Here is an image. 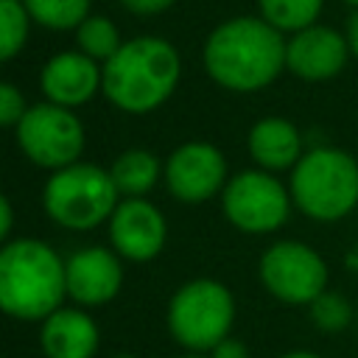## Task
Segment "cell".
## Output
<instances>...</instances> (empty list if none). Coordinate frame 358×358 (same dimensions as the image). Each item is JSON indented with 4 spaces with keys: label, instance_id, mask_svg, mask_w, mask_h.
Instances as JSON below:
<instances>
[{
    "label": "cell",
    "instance_id": "6da1fadb",
    "mask_svg": "<svg viewBox=\"0 0 358 358\" xmlns=\"http://www.w3.org/2000/svg\"><path fill=\"white\" fill-rule=\"evenodd\" d=\"M204 67L229 92H257L285 70V36L263 17H232L207 36Z\"/></svg>",
    "mask_w": 358,
    "mask_h": 358
},
{
    "label": "cell",
    "instance_id": "7a4b0ae2",
    "mask_svg": "<svg viewBox=\"0 0 358 358\" xmlns=\"http://www.w3.org/2000/svg\"><path fill=\"white\" fill-rule=\"evenodd\" d=\"M182 76L179 53L159 36H137L123 42L101 67L103 95L123 112L145 115L162 106Z\"/></svg>",
    "mask_w": 358,
    "mask_h": 358
},
{
    "label": "cell",
    "instance_id": "3957f363",
    "mask_svg": "<svg viewBox=\"0 0 358 358\" xmlns=\"http://www.w3.org/2000/svg\"><path fill=\"white\" fill-rule=\"evenodd\" d=\"M67 296L64 260L36 238L8 241L0 249V310L42 322Z\"/></svg>",
    "mask_w": 358,
    "mask_h": 358
},
{
    "label": "cell",
    "instance_id": "277c9868",
    "mask_svg": "<svg viewBox=\"0 0 358 358\" xmlns=\"http://www.w3.org/2000/svg\"><path fill=\"white\" fill-rule=\"evenodd\" d=\"M288 190L310 221H341L358 207V159L330 145L308 148L291 168Z\"/></svg>",
    "mask_w": 358,
    "mask_h": 358
},
{
    "label": "cell",
    "instance_id": "5b68a950",
    "mask_svg": "<svg viewBox=\"0 0 358 358\" xmlns=\"http://www.w3.org/2000/svg\"><path fill=\"white\" fill-rule=\"evenodd\" d=\"M117 187L106 168L92 162H73L50 173L42 204L45 213L64 229H92L117 207Z\"/></svg>",
    "mask_w": 358,
    "mask_h": 358
},
{
    "label": "cell",
    "instance_id": "8992f818",
    "mask_svg": "<svg viewBox=\"0 0 358 358\" xmlns=\"http://www.w3.org/2000/svg\"><path fill=\"white\" fill-rule=\"evenodd\" d=\"M235 322L232 291L210 277L185 282L168 302V330L190 352L213 350Z\"/></svg>",
    "mask_w": 358,
    "mask_h": 358
},
{
    "label": "cell",
    "instance_id": "52a82bcc",
    "mask_svg": "<svg viewBox=\"0 0 358 358\" xmlns=\"http://www.w3.org/2000/svg\"><path fill=\"white\" fill-rule=\"evenodd\" d=\"M221 207L227 221L249 235H266L280 229L294 207L291 190L263 168L235 173L221 190Z\"/></svg>",
    "mask_w": 358,
    "mask_h": 358
},
{
    "label": "cell",
    "instance_id": "ba28073f",
    "mask_svg": "<svg viewBox=\"0 0 358 358\" xmlns=\"http://www.w3.org/2000/svg\"><path fill=\"white\" fill-rule=\"evenodd\" d=\"M257 277L277 302L310 305L327 288L330 271L313 246L302 241H277L260 255Z\"/></svg>",
    "mask_w": 358,
    "mask_h": 358
},
{
    "label": "cell",
    "instance_id": "9c48e42d",
    "mask_svg": "<svg viewBox=\"0 0 358 358\" xmlns=\"http://www.w3.org/2000/svg\"><path fill=\"white\" fill-rule=\"evenodd\" d=\"M14 129L22 154L39 168L59 171L73 165L84 148V126L76 112L50 101L28 106Z\"/></svg>",
    "mask_w": 358,
    "mask_h": 358
},
{
    "label": "cell",
    "instance_id": "30bf717a",
    "mask_svg": "<svg viewBox=\"0 0 358 358\" xmlns=\"http://www.w3.org/2000/svg\"><path fill=\"white\" fill-rule=\"evenodd\" d=\"M165 182L171 196H176L179 201H207L227 185V159L213 143H182L165 162Z\"/></svg>",
    "mask_w": 358,
    "mask_h": 358
},
{
    "label": "cell",
    "instance_id": "8fae6325",
    "mask_svg": "<svg viewBox=\"0 0 358 358\" xmlns=\"http://www.w3.org/2000/svg\"><path fill=\"white\" fill-rule=\"evenodd\" d=\"M350 59L344 31L333 25H308L285 39V70L308 84L336 78Z\"/></svg>",
    "mask_w": 358,
    "mask_h": 358
},
{
    "label": "cell",
    "instance_id": "7c38bea8",
    "mask_svg": "<svg viewBox=\"0 0 358 358\" xmlns=\"http://www.w3.org/2000/svg\"><path fill=\"white\" fill-rule=\"evenodd\" d=\"M165 235H168V224L162 213L143 196H131L120 201L109 215V238L115 252L134 263H145L157 257L165 246Z\"/></svg>",
    "mask_w": 358,
    "mask_h": 358
},
{
    "label": "cell",
    "instance_id": "4fadbf2b",
    "mask_svg": "<svg viewBox=\"0 0 358 358\" xmlns=\"http://www.w3.org/2000/svg\"><path fill=\"white\" fill-rule=\"evenodd\" d=\"M64 280L67 296L73 302L84 308H98L117 296L123 285V268L115 252L103 246H84L64 260Z\"/></svg>",
    "mask_w": 358,
    "mask_h": 358
},
{
    "label": "cell",
    "instance_id": "5bb4252c",
    "mask_svg": "<svg viewBox=\"0 0 358 358\" xmlns=\"http://www.w3.org/2000/svg\"><path fill=\"white\" fill-rule=\"evenodd\" d=\"M39 87L50 103L76 109L101 90V67L81 50H64L42 67Z\"/></svg>",
    "mask_w": 358,
    "mask_h": 358
},
{
    "label": "cell",
    "instance_id": "9a60e30c",
    "mask_svg": "<svg viewBox=\"0 0 358 358\" xmlns=\"http://www.w3.org/2000/svg\"><path fill=\"white\" fill-rule=\"evenodd\" d=\"M246 148H249L252 162L271 173L291 171L299 162V157L305 154L302 131L296 129V123H291L288 117H280V115L260 117L249 129Z\"/></svg>",
    "mask_w": 358,
    "mask_h": 358
},
{
    "label": "cell",
    "instance_id": "2e32d148",
    "mask_svg": "<svg viewBox=\"0 0 358 358\" xmlns=\"http://www.w3.org/2000/svg\"><path fill=\"white\" fill-rule=\"evenodd\" d=\"M98 327L78 308H56L42 319L39 344L48 358H92L98 350Z\"/></svg>",
    "mask_w": 358,
    "mask_h": 358
},
{
    "label": "cell",
    "instance_id": "e0dca14e",
    "mask_svg": "<svg viewBox=\"0 0 358 358\" xmlns=\"http://www.w3.org/2000/svg\"><path fill=\"white\" fill-rule=\"evenodd\" d=\"M159 171H162V165H159V159L151 151H145V148H129V151H123L115 159V165H112L109 173L115 179L117 193H123L126 199H131V196H145L157 185Z\"/></svg>",
    "mask_w": 358,
    "mask_h": 358
},
{
    "label": "cell",
    "instance_id": "ac0fdd59",
    "mask_svg": "<svg viewBox=\"0 0 358 358\" xmlns=\"http://www.w3.org/2000/svg\"><path fill=\"white\" fill-rule=\"evenodd\" d=\"M324 0H257L260 17L282 34H296L313 25L322 14Z\"/></svg>",
    "mask_w": 358,
    "mask_h": 358
},
{
    "label": "cell",
    "instance_id": "d6986e66",
    "mask_svg": "<svg viewBox=\"0 0 358 358\" xmlns=\"http://www.w3.org/2000/svg\"><path fill=\"white\" fill-rule=\"evenodd\" d=\"M22 3L34 22L53 31H67V28H78L90 17L92 0H22Z\"/></svg>",
    "mask_w": 358,
    "mask_h": 358
},
{
    "label": "cell",
    "instance_id": "ffe728a7",
    "mask_svg": "<svg viewBox=\"0 0 358 358\" xmlns=\"http://www.w3.org/2000/svg\"><path fill=\"white\" fill-rule=\"evenodd\" d=\"M76 42H78V50L87 53L90 59L95 62H106L109 56L117 53V48L123 45L120 42V34H117V25L106 17H95L90 14L78 28H76Z\"/></svg>",
    "mask_w": 358,
    "mask_h": 358
},
{
    "label": "cell",
    "instance_id": "44dd1931",
    "mask_svg": "<svg viewBox=\"0 0 358 358\" xmlns=\"http://www.w3.org/2000/svg\"><path fill=\"white\" fill-rule=\"evenodd\" d=\"M28 8L22 0H0V64L11 62L28 42Z\"/></svg>",
    "mask_w": 358,
    "mask_h": 358
},
{
    "label": "cell",
    "instance_id": "7402d4cb",
    "mask_svg": "<svg viewBox=\"0 0 358 358\" xmlns=\"http://www.w3.org/2000/svg\"><path fill=\"white\" fill-rule=\"evenodd\" d=\"M308 310H310V322L316 324V330H322V333H341V330H347V324L352 322V305L347 302V296L344 294H338V291H322L310 305H308Z\"/></svg>",
    "mask_w": 358,
    "mask_h": 358
},
{
    "label": "cell",
    "instance_id": "603a6c76",
    "mask_svg": "<svg viewBox=\"0 0 358 358\" xmlns=\"http://www.w3.org/2000/svg\"><path fill=\"white\" fill-rule=\"evenodd\" d=\"M28 103L22 98V92L8 84V81H0V129H8V126H17L25 115Z\"/></svg>",
    "mask_w": 358,
    "mask_h": 358
},
{
    "label": "cell",
    "instance_id": "cb8c5ba5",
    "mask_svg": "<svg viewBox=\"0 0 358 358\" xmlns=\"http://www.w3.org/2000/svg\"><path fill=\"white\" fill-rule=\"evenodd\" d=\"M126 11L131 14H140V17H151V14H162L168 11L176 0H120Z\"/></svg>",
    "mask_w": 358,
    "mask_h": 358
},
{
    "label": "cell",
    "instance_id": "d4e9b609",
    "mask_svg": "<svg viewBox=\"0 0 358 358\" xmlns=\"http://www.w3.org/2000/svg\"><path fill=\"white\" fill-rule=\"evenodd\" d=\"M210 358H249V350H246L243 341L227 336V338H221V341L210 350Z\"/></svg>",
    "mask_w": 358,
    "mask_h": 358
},
{
    "label": "cell",
    "instance_id": "484cf974",
    "mask_svg": "<svg viewBox=\"0 0 358 358\" xmlns=\"http://www.w3.org/2000/svg\"><path fill=\"white\" fill-rule=\"evenodd\" d=\"M344 39H347L350 56L358 59V8H352V14H350L347 22H344Z\"/></svg>",
    "mask_w": 358,
    "mask_h": 358
},
{
    "label": "cell",
    "instance_id": "4316f807",
    "mask_svg": "<svg viewBox=\"0 0 358 358\" xmlns=\"http://www.w3.org/2000/svg\"><path fill=\"white\" fill-rule=\"evenodd\" d=\"M11 224H14V210H11L8 199L0 193V243L8 238V232H11Z\"/></svg>",
    "mask_w": 358,
    "mask_h": 358
},
{
    "label": "cell",
    "instance_id": "83f0119b",
    "mask_svg": "<svg viewBox=\"0 0 358 358\" xmlns=\"http://www.w3.org/2000/svg\"><path fill=\"white\" fill-rule=\"evenodd\" d=\"M280 358H322V355H316L310 350H291V352H282Z\"/></svg>",
    "mask_w": 358,
    "mask_h": 358
},
{
    "label": "cell",
    "instance_id": "f1b7e54d",
    "mask_svg": "<svg viewBox=\"0 0 358 358\" xmlns=\"http://www.w3.org/2000/svg\"><path fill=\"white\" fill-rule=\"evenodd\" d=\"M179 358H204L201 352H187V355H179Z\"/></svg>",
    "mask_w": 358,
    "mask_h": 358
},
{
    "label": "cell",
    "instance_id": "f546056e",
    "mask_svg": "<svg viewBox=\"0 0 358 358\" xmlns=\"http://www.w3.org/2000/svg\"><path fill=\"white\" fill-rule=\"evenodd\" d=\"M341 3H347V6H352V8H358V0H341Z\"/></svg>",
    "mask_w": 358,
    "mask_h": 358
},
{
    "label": "cell",
    "instance_id": "4dcf8cb0",
    "mask_svg": "<svg viewBox=\"0 0 358 358\" xmlns=\"http://www.w3.org/2000/svg\"><path fill=\"white\" fill-rule=\"evenodd\" d=\"M115 358H134V355H115Z\"/></svg>",
    "mask_w": 358,
    "mask_h": 358
}]
</instances>
